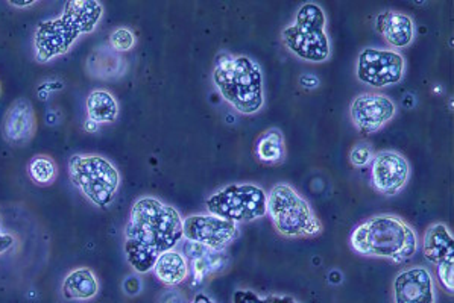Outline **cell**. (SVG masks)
<instances>
[{
    "label": "cell",
    "mask_w": 454,
    "mask_h": 303,
    "mask_svg": "<svg viewBox=\"0 0 454 303\" xmlns=\"http://www.w3.org/2000/svg\"><path fill=\"white\" fill-rule=\"evenodd\" d=\"M37 129L35 113L29 100L21 97L11 104L6 111L2 132L11 146H25L31 142Z\"/></svg>",
    "instance_id": "5bb4252c"
},
{
    "label": "cell",
    "mask_w": 454,
    "mask_h": 303,
    "mask_svg": "<svg viewBox=\"0 0 454 303\" xmlns=\"http://www.w3.org/2000/svg\"><path fill=\"white\" fill-rule=\"evenodd\" d=\"M424 255L428 261L434 262V266L454 261L453 234L444 223L428 226L424 236Z\"/></svg>",
    "instance_id": "2e32d148"
},
{
    "label": "cell",
    "mask_w": 454,
    "mask_h": 303,
    "mask_svg": "<svg viewBox=\"0 0 454 303\" xmlns=\"http://www.w3.org/2000/svg\"><path fill=\"white\" fill-rule=\"evenodd\" d=\"M354 251L364 256L403 262L418 251V236L412 226L391 214L370 217L356 226L349 238Z\"/></svg>",
    "instance_id": "7a4b0ae2"
},
{
    "label": "cell",
    "mask_w": 454,
    "mask_h": 303,
    "mask_svg": "<svg viewBox=\"0 0 454 303\" xmlns=\"http://www.w3.org/2000/svg\"><path fill=\"white\" fill-rule=\"evenodd\" d=\"M375 27L394 48H406L415 38V23L400 11H381L375 19Z\"/></svg>",
    "instance_id": "9a60e30c"
},
{
    "label": "cell",
    "mask_w": 454,
    "mask_h": 303,
    "mask_svg": "<svg viewBox=\"0 0 454 303\" xmlns=\"http://www.w3.org/2000/svg\"><path fill=\"white\" fill-rule=\"evenodd\" d=\"M14 245V238L12 237L8 236V234H4L2 230H0V253H4V252L11 249Z\"/></svg>",
    "instance_id": "83f0119b"
},
{
    "label": "cell",
    "mask_w": 454,
    "mask_h": 303,
    "mask_svg": "<svg viewBox=\"0 0 454 303\" xmlns=\"http://www.w3.org/2000/svg\"><path fill=\"white\" fill-rule=\"evenodd\" d=\"M255 153L263 162L278 164L286 157V144L283 132L277 128L264 131L255 143Z\"/></svg>",
    "instance_id": "ffe728a7"
},
{
    "label": "cell",
    "mask_w": 454,
    "mask_h": 303,
    "mask_svg": "<svg viewBox=\"0 0 454 303\" xmlns=\"http://www.w3.org/2000/svg\"><path fill=\"white\" fill-rule=\"evenodd\" d=\"M239 236L238 223L213 214H193L183 220V237L200 246L221 252Z\"/></svg>",
    "instance_id": "30bf717a"
},
{
    "label": "cell",
    "mask_w": 454,
    "mask_h": 303,
    "mask_svg": "<svg viewBox=\"0 0 454 303\" xmlns=\"http://www.w3.org/2000/svg\"><path fill=\"white\" fill-rule=\"evenodd\" d=\"M98 126L96 125L95 121L87 120V123H85V129L89 132H95L96 129H98Z\"/></svg>",
    "instance_id": "f546056e"
},
{
    "label": "cell",
    "mask_w": 454,
    "mask_h": 303,
    "mask_svg": "<svg viewBox=\"0 0 454 303\" xmlns=\"http://www.w3.org/2000/svg\"><path fill=\"white\" fill-rule=\"evenodd\" d=\"M411 176V166L402 153L381 151L372 158L371 183L375 191L385 196H394L402 191Z\"/></svg>",
    "instance_id": "7c38bea8"
},
{
    "label": "cell",
    "mask_w": 454,
    "mask_h": 303,
    "mask_svg": "<svg viewBox=\"0 0 454 303\" xmlns=\"http://www.w3.org/2000/svg\"><path fill=\"white\" fill-rule=\"evenodd\" d=\"M207 211L232 223H247L268 213V194L254 183H232L207 199Z\"/></svg>",
    "instance_id": "ba28073f"
},
{
    "label": "cell",
    "mask_w": 454,
    "mask_h": 303,
    "mask_svg": "<svg viewBox=\"0 0 454 303\" xmlns=\"http://www.w3.org/2000/svg\"><path fill=\"white\" fill-rule=\"evenodd\" d=\"M27 173L34 183L38 185H51L57 178V166L52 158L46 155L34 157L27 166Z\"/></svg>",
    "instance_id": "44dd1931"
},
{
    "label": "cell",
    "mask_w": 454,
    "mask_h": 303,
    "mask_svg": "<svg viewBox=\"0 0 454 303\" xmlns=\"http://www.w3.org/2000/svg\"><path fill=\"white\" fill-rule=\"evenodd\" d=\"M213 82L223 99L240 114H254L262 110L263 74L251 58L219 53L213 70Z\"/></svg>",
    "instance_id": "3957f363"
},
{
    "label": "cell",
    "mask_w": 454,
    "mask_h": 303,
    "mask_svg": "<svg viewBox=\"0 0 454 303\" xmlns=\"http://www.w3.org/2000/svg\"><path fill=\"white\" fill-rule=\"evenodd\" d=\"M396 106L387 96L380 93H362L349 105L353 125L362 134H374L394 119Z\"/></svg>",
    "instance_id": "8fae6325"
},
{
    "label": "cell",
    "mask_w": 454,
    "mask_h": 303,
    "mask_svg": "<svg viewBox=\"0 0 454 303\" xmlns=\"http://www.w3.org/2000/svg\"><path fill=\"white\" fill-rule=\"evenodd\" d=\"M69 175L76 189L98 208H106L116 198L121 175L113 162L99 155H74Z\"/></svg>",
    "instance_id": "52a82bcc"
},
{
    "label": "cell",
    "mask_w": 454,
    "mask_h": 303,
    "mask_svg": "<svg viewBox=\"0 0 454 303\" xmlns=\"http://www.w3.org/2000/svg\"><path fill=\"white\" fill-rule=\"evenodd\" d=\"M102 12V5L98 2H69L61 19L44 21L35 32L38 58L48 61L55 55L67 52L80 34L95 29Z\"/></svg>",
    "instance_id": "277c9868"
},
{
    "label": "cell",
    "mask_w": 454,
    "mask_h": 303,
    "mask_svg": "<svg viewBox=\"0 0 454 303\" xmlns=\"http://www.w3.org/2000/svg\"><path fill=\"white\" fill-rule=\"evenodd\" d=\"M87 114L89 120L95 121L96 125H106L116 121L119 115V104L116 97L106 89L91 91L87 97Z\"/></svg>",
    "instance_id": "d6986e66"
},
{
    "label": "cell",
    "mask_w": 454,
    "mask_h": 303,
    "mask_svg": "<svg viewBox=\"0 0 454 303\" xmlns=\"http://www.w3.org/2000/svg\"><path fill=\"white\" fill-rule=\"evenodd\" d=\"M99 291V283L90 268H78L64 279L63 296L69 300H89Z\"/></svg>",
    "instance_id": "ac0fdd59"
},
{
    "label": "cell",
    "mask_w": 454,
    "mask_h": 303,
    "mask_svg": "<svg viewBox=\"0 0 454 303\" xmlns=\"http://www.w3.org/2000/svg\"><path fill=\"white\" fill-rule=\"evenodd\" d=\"M181 238L183 219L174 206L149 196L134 202L125 226V253L136 272H151L160 255Z\"/></svg>",
    "instance_id": "6da1fadb"
},
{
    "label": "cell",
    "mask_w": 454,
    "mask_h": 303,
    "mask_svg": "<svg viewBox=\"0 0 454 303\" xmlns=\"http://www.w3.org/2000/svg\"><path fill=\"white\" fill-rule=\"evenodd\" d=\"M374 158V151L368 143H359L349 152V161L356 167H364L368 162L372 161Z\"/></svg>",
    "instance_id": "cb8c5ba5"
},
{
    "label": "cell",
    "mask_w": 454,
    "mask_h": 303,
    "mask_svg": "<svg viewBox=\"0 0 454 303\" xmlns=\"http://www.w3.org/2000/svg\"><path fill=\"white\" fill-rule=\"evenodd\" d=\"M394 302L434 303V277L424 267H411L398 273L394 281Z\"/></svg>",
    "instance_id": "4fadbf2b"
},
{
    "label": "cell",
    "mask_w": 454,
    "mask_h": 303,
    "mask_svg": "<svg viewBox=\"0 0 454 303\" xmlns=\"http://www.w3.org/2000/svg\"><path fill=\"white\" fill-rule=\"evenodd\" d=\"M438 277L450 294L454 291V261L442 262L438 266Z\"/></svg>",
    "instance_id": "d4e9b609"
},
{
    "label": "cell",
    "mask_w": 454,
    "mask_h": 303,
    "mask_svg": "<svg viewBox=\"0 0 454 303\" xmlns=\"http://www.w3.org/2000/svg\"><path fill=\"white\" fill-rule=\"evenodd\" d=\"M275 229L287 238L319 236L323 223L301 194L287 183H278L268 194V213Z\"/></svg>",
    "instance_id": "5b68a950"
},
{
    "label": "cell",
    "mask_w": 454,
    "mask_h": 303,
    "mask_svg": "<svg viewBox=\"0 0 454 303\" xmlns=\"http://www.w3.org/2000/svg\"><path fill=\"white\" fill-rule=\"evenodd\" d=\"M153 270L161 283L174 287L184 283L185 277L189 275V264L180 252L172 249L160 255L159 260L153 264Z\"/></svg>",
    "instance_id": "e0dca14e"
},
{
    "label": "cell",
    "mask_w": 454,
    "mask_h": 303,
    "mask_svg": "<svg viewBox=\"0 0 454 303\" xmlns=\"http://www.w3.org/2000/svg\"><path fill=\"white\" fill-rule=\"evenodd\" d=\"M0 95H2V87H0Z\"/></svg>",
    "instance_id": "4dcf8cb0"
},
{
    "label": "cell",
    "mask_w": 454,
    "mask_h": 303,
    "mask_svg": "<svg viewBox=\"0 0 454 303\" xmlns=\"http://www.w3.org/2000/svg\"><path fill=\"white\" fill-rule=\"evenodd\" d=\"M191 303H216L215 300H212V299L208 298V296H206V294H198L193 300H192Z\"/></svg>",
    "instance_id": "f1b7e54d"
},
{
    "label": "cell",
    "mask_w": 454,
    "mask_h": 303,
    "mask_svg": "<svg viewBox=\"0 0 454 303\" xmlns=\"http://www.w3.org/2000/svg\"><path fill=\"white\" fill-rule=\"evenodd\" d=\"M406 61L402 53L391 49H364L357 58L356 74L360 82L375 89L395 85L402 81Z\"/></svg>",
    "instance_id": "9c48e42d"
},
{
    "label": "cell",
    "mask_w": 454,
    "mask_h": 303,
    "mask_svg": "<svg viewBox=\"0 0 454 303\" xmlns=\"http://www.w3.org/2000/svg\"><path fill=\"white\" fill-rule=\"evenodd\" d=\"M110 43H112V48L117 52H127L134 48L136 35L128 27H117L116 31H113Z\"/></svg>",
    "instance_id": "603a6c76"
},
{
    "label": "cell",
    "mask_w": 454,
    "mask_h": 303,
    "mask_svg": "<svg viewBox=\"0 0 454 303\" xmlns=\"http://www.w3.org/2000/svg\"><path fill=\"white\" fill-rule=\"evenodd\" d=\"M327 17L317 4H304L296 11L295 21L281 32L286 48L310 63H323L330 57Z\"/></svg>",
    "instance_id": "8992f818"
},
{
    "label": "cell",
    "mask_w": 454,
    "mask_h": 303,
    "mask_svg": "<svg viewBox=\"0 0 454 303\" xmlns=\"http://www.w3.org/2000/svg\"><path fill=\"white\" fill-rule=\"evenodd\" d=\"M234 303H300L291 296H266L260 298L259 294L249 291V290H240L234 293Z\"/></svg>",
    "instance_id": "7402d4cb"
},
{
    "label": "cell",
    "mask_w": 454,
    "mask_h": 303,
    "mask_svg": "<svg viewBox=\"0 0 454 303\" xmlns=\"http://www.w3.org/2000/svg\"><path fill=\"white\" fill-rule=\"evenodd\" d=\"M300 84L306 89H315L319 87V79L313 74H302L301 78H300Z\"/></svg>",
    "instance_id": "484cf974"
},
{
    "label": "cell",
    "mask_w": 454,
    "mask_h": 303,
    "mask_svg": "<svg viewBox=\"0 0 454 303\" xmlns=\"http://www.w3.org/2000/svg\"><path fill=\"white\" fill-rule=\"evenodd\" d=\"M125 283L131 284V287H129V285H123L125 291H127V294H129V296H136V294H138V291H140V288H142L137 277L129 276Z\"/></svg>",
    "instance_id": "4316f807"
}]
</instances>
